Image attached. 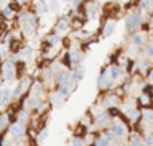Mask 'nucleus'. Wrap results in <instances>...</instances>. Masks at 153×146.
Listing matches in <instances>:
<instances>
[{
    "label": "nucleus",
    "mask_w": 153,
    "mask_h": 146,
    "mask_svg": "<svg viewBox=\"0 0 153 146\" xmlns=\"http://www.w3.org/2000/svg\"><path fill=\"white\" fill-rule=\"evenodd\" d=\"M142 23H143V15H142V12H140L138 8L127 12V15H125V28H127L128 33L133 35V33H137V31H140Z\"/></svg>",
    "instance_id": "f257e3e1"
},
{
    "label": "nucleus",
    "mask_w": 153,
    "mask_h": 146,
    "mask_svg": "<svg viewBox=\"0 0 153 146\" xmlns=\"http://www.w3.org/2000/svg\"><path fill=\"white\" fill-rule=\"evenodd\" d=\"M8 136H10L12 141H27L28 139V125L20 122H12L10 126H8Z\"/></svg>",
    "instance_id": "f03ea898"
},
{
    "label": "nucleus",
    "mask_w": 153,
    "mask_h": 146,
    "mask_svg": "<svg viewBox=\"0 0 153 146\" xmlns=\"http://www.w3.org/2000/svg\"><path fill=\"white\" fill-rule=\"evenodd\" d=\"M110 130H112V133L115 135V138L119 139V143L125 141L127 138H128V133H130V125L123 120V117H119V118L114 120L112 126H110Z\"/></svg>",
    "instance_id": "7ed1b4c3"
},
{
    "label": "nucleus",
    "mask_w": 153,
    "mask_h": 146,
    "mask_svg": "<svg viewBox=\"0 0 153 146\" xmlns=\"http://www.w3.org/2000/svg\"><path fill=\"white\" fill-rule=\"evenodd\" d=\"M114 123V118L110 117V113L107 110L100 112L99 115L94 117V126H96L97 131H104V130H109Z\"/></svg>",
    "instance_id": "20e7f679"
},
{
    "label": "nucleus",
    "mask_w": 153,
    "mask_h": 146,
    "mask_svg": "<svg viewBox=\"0 0 153 146\" xmlns=\"http://www.w3.org/2000/svg\"><path fill=\"white\" fill-rule=\"evenodd\" d=\"M117 28V20L115 18H105L102 23V27H100V38H109L114 35V31H115Z\"/></svg>",
    "instance_id": "39448f33"
},
{
    "label": "nucleus",
    "mask_w": 153,
    "mask_h": 146,
    "mask_svg": "<svg viewBox=\"0 0 153 146\" xmlns=\"http://www.w3.org/2000/svg\"><path fill=\"white\" fill-rule=\"evenodd\" d=\"M66 100L68 99H64L58 90H53V92H50V95H48V102H50L51 108H61V107L66 103Z\"/></svg>",
    "instance_id": "423d86ee"
},
{
    "label": "nucleus",
    "mask_w": 153,
    "mask_h": 146,
    "mask_svg": "<svg viewBox=\"0 0 153 146\" xmlns=\"http://www.w3.org/2000/svg\"><path fill=\"white\" fill-rule=\"evenodd\" d=\"M153 69V61L148 59V58H142L138 63V66H137V72L140 74V76L146 77L148 76V72Z\"/></svg>",
    "instance_id": "0eeeda50"
},
{
    "label": "nucleus",
    "mask_w": 153,
    "mask_h": 146,
    "mask_svg": "<svg viewBox=\"0 0 153 146\" xmlns=\"http://www.w3.org/2000/svg\"><path fill=\"white\" fill-rule=\"evenodd\" d=\"M40 80H41V82H43L46 87H50L51 84L56 80V76H54V74L51 72V69L46 66V67H43V69H40Z\"/></svg>",
    "instance_id": "6e6552de"
},
{
    "label": "nucleus",
    "mask_w": 153,
    "mask_h": 146,
    "mask_svg": "<svg viewBox=\"0 0 153 146\" xmlns=\"http://www.w3.org/2000/svg\"><path fill=\"white\" fill-rule=\"evenodd\" d=\"M13 92H12V87L5 86L0 89V103H4L5 107L7 105H12V102H13Z\"/></svg>",
    "instance_id": "1a4fd4ad"
},
{
    "label": "nucleus",
    "mask_w": 153,
    "mask_h": 146,
    "mask_svg": "<svg viewBox=\"0 0 153 146\" xmlns=\"http://www.w3.org/2000/svg\"><path fill=\"white\" fill-rule=\"evenodd\" d=\"M137 103H138L140 108H150V107H153V94L140 92V95L137 97Z\"/></svg>",
    "instance_id": "9d476101"
},
{
    "label": "nucleus",
    "mask_w": 153,
    "mask_h": 146,
    "mask_svg": "<svg viewBox=\"0 0 153 146\" xmlns=\"http://www.w3.org/2000/svg\"><path fill=\"white\" fill-rule=\"evenodd\" d=\"M82 59H84V54H82V49H71V51H69L71 71H73L74 67L81 66V63H82Z\"/></svg>",
    "instance_id": "9b49d317"
},
{
    "label": "nucleus",
    "mask_w": 153,
    "mask_h": 146,
    "mask_svg": "<svg viewBox=\"0 0 153 146\" xmlns=\"http://www.w3.org/2000/svg\"><path fill=\"white\" fill-rule=\"evenodd\" d=\"M84 77H86V67L81 64V66L74 67L73 71H71V79H73V84H79L84 80Z\"/></svg>",
    "instance_id": "f8f14e48"
},
{
    "label": "nucleus",
    "mask_w": 153,
    "mask_h": 146,
    "mask_svg": "<svg viewBox=\"0 0 153 146\" xmlns=\"http://www.w3.org/2000/svg\"><path fill=\"white\" fill-rule=\"evenodd\" d=\"M145 41H146V33H143V31H137L130 36V44L135 48L145 46Z\"/></svg>",
    "instance_id": "ddd939ff"
},
{
    "label": "nucleus",
    "mask_w": 153,
    "mask_h": 146,
    "mask_svg": "<svg viewBox=\"0 0 153 146\" xmlns=\"http://www.w3.org/2000/svg\"><path fill=\"white\" fill-rule=\"evenodd\" d=\"M17 15H18V12L13 10L10 5H5L4 8H0V17L4 18V20H7V21L17 20Z\"/></svg>",
    "instance_id": "4468645a"
},
{
    "label": "nucleus",
    "mask_w": 153,
    "mask_h": 146,
    "mask_svg": "<svg viewBox=\"0 0 153 146\" xmlns=\"http://www.w3.org/2000/svg\"><path fill=\"white\" fill-rule=\"evenodd\" d=\"M71 30H73L71 25L69 23H64V21H61V20H58L56 23H54V27H53V31L56 35H61V36H66Z\"/></svg>",
    "instance_id": "2eb2a0df"
},
{
    "label": "nucleus",
    "mask_w": 153,
    "mask_h": 146,
    "mask_svg": "<svg viewBox=\"0 0 153 146\" xmlns=\"http://www.w3.org/2000/svg\"><path fill=\"white\" fill-rule=\"evenodd\" d=\"M64 84H73V79H71V71L69 69H63L56 76V86H64Z\"/></svg>",
    "instance_id": "dca6fc26"
},
{
    "label": "nucleus",
    "mask_w": 153,
    "mask_h": 146,
    "mask_svg": "<svg viewBox=\"0 0 153 146\" xmlns=\"http://www.w3.org/2000/svg\"><path fill=\"white\" fill-rule=\"evenodd\" d=\"M33 54H35V48L31 46V44H25L23 46V49L20 51V54H18V56H20V59H23V61H31L33 59Z\"/></svg>",
    "instance_id": "f3484780"
},
{
    "label": "nucleus",
    "mask_w": 153,
    "mask_h": 146,
    "mask_svg": "<svg viewBox=\"0 0 153 146\" xmlns=\"http://www.w3.org/2000/svg\"><path fill=\"white\" fill-rule=\"evenodd\" d=\"M30 118H31V112H28V110H25V108H18L17 115H15V122L25 123V125H28Z\"/></svg>",
    "instance_id": "a211bd4d"
},
{
    "label": "nucleus",
    "mask_w": 153,
    "mask_h": 146,
    "mask_svg": "<svg viewBox=\"0 0 153 146\" xmlns=\"http://www.w3.org/2000/svg\"><path fill=\"white\" fill-rule=\"evenodd\" d=\"M35 13L38 15V17H46V15L51 13L50 10V5L48 4H43V2H38V4H35Z\"/></svg>",
    "instance_id": "6ab92c4d"
},
{
    "label": "nucleus",
    "mask_w": 153,
    "mask_h": 146,
    "mask_svg": "<svg viewBox=\"0 0 153 146\" xmlns=\"http://www.w3.org/2000/svg\"><path fill=\"white\" fill-rule=\"evenodd\" d=\"M79 125L86 126V128H87V131H89V128L94 125V115H92V113H89V112H86L82 117H81V120H79Z\"/></svg>",
    "instance_id": "aec40b11"
},
{
    "label": "nucleus",
    "mask_w": 153,
    "mask_h": 146,
    "mask_svg": "<svg viewBox=\"0 0 153 146\" xmlns=\"http://www.w3.org/2000/svg\"><path fill=\"white\" fill-rule=\"evenodd\" d=\"M23 46H25L23 41H22L20 38H15V40L10 43V46H8V48H10V53L12 54H20V51L23 49Z\"/></svg>",
    "instance_id": "412c9836"
},
{
    "label": "nucleus",
    "mask_w": 153,
    "mask_h": 146,
    "mask_svg": "<svg viewBox=\"0 0 153 146\" xmlns=\"http://www.w3.org/2000/svg\"><path fill=\"white\" fill-rule=\"evenodd\" d=\"M48 136H50V128H48V126L40 128V130L36 131V143H38V145H43V143L46 141Z\"/></svg>",
    "instance_id": "4be33fe9"
},
{
    "label": "nucleus",
    "mask_w": 153,
    "mask_h": 146,
    "mask_svg": "<svg viewBox=\"0 0 153 146\" xmlns=\"http://www.w3.org/2000/svg\"><path fill=\"white\" fill-rule=\"evenodd\" d=\"M138 10L142 12V15L146 13H153V7H152V0H140L138 2Z\"/></svg>",
    "instance_id": "5701e85b"
},
{
    "label": "nucleus",
    "mask_w": 153,
    "mask_h": 146,
    "mask_svg": "<svg viewBox=\"0 0 153 146\" xmlns=\"http://www.w3.org/2000/svg\"><path fill=\"white\" fill-rule=\"evenodd\" d=\"M48 67L51 69V72H53L54 76H58V74H59L63 69H66V67H64V64L61 63L59 59H54V61H51V63L48 64Z\"/></svg>",
    "instance_id": "b1692460"
},
{
    "label": "nucleus",
    "mask_w": 153,
    "mask_h": 146,
    "mask_svg": "<svg viewBox=\"0 0 153 146\" xmlns=\"http://www.w3.org/2000/svg\"><path fill=\"white\" fill-rule=\"evenodd\" d=\"M58 87V92L61 94V95L64 97V99H69L71 94H74V89L71 84H64V86H56Z\"/></svg>",
    "instance_id": "393cba45"
},
{
    "label": "nucleus",
    "mask_w": 153,
    "mask_h": 146,
    "mask_svg": "<svg viewBox=\"0 0 153 146\" xmlns=\"http://www.w3.org/2000/svg\"><path fill=\"white\" fill-rule=\"evenodd\" d=\"M107 145H110V143H109V141H107V139L102 136V133L97 131L96 139H94V145H92V146H107Z\"/></svg>",
    "instance_id": "a878e982"
},
{
    "label": "nucleus",
    "mask_w": 153,
    "mask_h": 146,
    "mask_svg": "<svg viewBox=\"0 0 153 146\" xmlns=\"http://www.w3.org/2000/svg\"><path fill=\"white\" fill-rule=\"evenodd\" d=\"M145 58L153 61V38L148 40V43L145 44Z\"/></svg>",
    "instance_id": "bb28decb"
},
{
    "label": "nucleus",
    "mask_w": 153,
    "mask_h": 146,
    "mask_svg": "<svg viewBox=\"0 0 153 146\" xmlns=\"http://www.w3.org/2000/svg\"><path fill=\"white\" fill-rule=\"evenodd\" d=\"M142 118L148 120V122H153V107H150V108H142Z\"/></svg>",
    "instance_id": "cd10ccee"
},
{
    "label": "nucleus",
    "mask_w": 153,
    "mask_h": 146,
    "mask_svg": "<svg viewBox=\"0 0 153 146\" xmlns=\"http://www.w3.org/2000/svg\"><path fill=\"white\" fill-rule=\"evenodd\" d=\"M140 138H142V133H140L137 128H133V130H130L128 138L127 139H128V143H130V141H137V139H140Z\"/></svg>",
    "instance_id": "c85d7f7f"
},
{
    "label": "nucleus",
    "mask_w": 153,
    "mask_h": 146,
    "mask_svg": "<svg viewBox=\"0 0 153 146\" xmlns=\"http://www.w3.org/2000/svg\"><path fill=\"white\" fill-rule=\"evenodd\" d=\"M96 135H97V133H91V131L86 133V136H84V143H86V146H92V145H94Z\"/></svg>",
    "instance_id": "c756f323"
},
{
    "label": "nucleus",
    "mask_w": 153,
    "mask_h": 146,
    "mask_svg": "<svg viewBox=\"0 0 153 146\" xmlns=\"http://www.w3.org/2000/svg\"><path fill=\"white\" fill-rule=\"evenodd\" d=\"M68 146H86V143H84V138H79V136H73Z\"/></svg>",
    "instance_id": "7c9ffc66"
},
{
    "label": "nucleus",
    "mask_w": 153,
    "mask_h": 146,
    "mask_svg": "<svg viewBox=\"0 0 153 146\" xmlns=\"http://www.w3.org/2000/svg\"><path fill=\"white\" fill-rule=\"evenodd\" d=\"M59 2L61 0H50V2H48L51 13H58V12H59Z\"/></svg>",
    "instance_id": "2f4dec72"
},
{
    "label": "nucleus",
    "mask_w": 153,
    "mask_h": 146,
    "mask_svg": "<svg viewBox=\"0 0 153 146\" xmlns=\"http://www.w3.org/2000/svg\"><path fill=\"white\" fill-rule=\"evenodd\" d=\"M142 139H143V145H145V146H153V133L143 135Z\"/></svg>",
    "instance_id": "473e14b6"
},
{
    "label": "nucleus",
    "mask_w": 153,
    "mask_h": 146,
    "mask_svg": "<svg viewBox=\"0 0 153 146\" xmlns=\"http://www.w3.org/2000/svg\"><path fill=\"white\" fill-rule=\"evenodd\" d=\"M18 5H22V8H25V7H28L30 5V0H15Z\"/></svg>",
    "instance_id": "72a5a7b5"
},
{
    "label": "nucleus",
    "mask_w": 153,
    "mask_h": 146,
    "mask_svg": "<svg viewBox=\"0 0 153 146\" xmlns=\"http://www.w3.org/2000/svg\"><path fill=\"white\" fill-rule=\"evenodd\" d=\"M130 146H145V145H143V139L140 138L137 141H130Z\"/></svg>",
    "instance_id": "f704fd0d"
},
{
    "label": "nucleus",
    "mask_w": 153,
    "mask_h": 146,
    "mask_svg": "<svg viewBox=\"0 0 153 146\" xmlns=\"http://www.w3.org/2000/svg\"><path fill=\"white\" fill-rule=\"evenodd\" d=\"M146 80H148L150 84H153V69L148 72V76H146Z\"/></svg>",
    "instance_id": "c9c22d12"
},
{
    "label": "nucleus",
    "mask_w": 153,
    "mask_h": 146,
    "mask_svg": "<svg viewBox=\"0 0 153 146\" xmlns=\"http://www.w3.org/2000/svg\"><path fill=\"white\" fill-rule=\"evenodd\" d=\"M8 2H10V0H0V8H4L5 5H8Z\"/></svg>",
    "instance_id": "e433bc0d"
},
{
    "label": "nucleus",
    "mask_w": 153,
    "mask_h": 146,
    "mask_svg": "<svg viewBox=\"0 0 153 146\" xmlns=\"http://www.w3.org/2000/svg\"><path fill=\"white\" fill-rule=\"evenodd\" d=\"M148 23H150V28H152V31H153V13H152V17H150Z\"/></svg>",
    "instance_id": "4c0bfd02"
},
{
    "label": "nucleus",
    "mask_w": 153,
    "mask_h": 146,
    "mask_svg": "<svg viewBox=\"0 0 153 146\" xmlns=\"http://www.w3.org/2000/svg\"><path fill=\"white\" fill-rule=\"evenodd\" d=\"M119 146H130V143L128 141H122V143H119Z\"/></svg>",
    "instance_id": "58836bf2"
},
{
    "label": "nucleus",
    "mask_w": 153,
    "mask_h": 146,
    "mask_svg": "<svg viewBox=\"0 0 153 146\" xmlns=\"http://www.w3.org/2000/svg\"><path fill=\"white\" fill-rule=\"evenodd\" d=\"M61 2H63V4H69L71 5V2H73V0H61Z\"/></svg>",
    "instance_id": "ea45409f"
},
{
    "label": "nucleus",
    "mask_w": 153,
    "mask_h": 146,
    "mask_svg": "<svg viewBox=\"0 0 153 146\" xmlns=\"http://www.w3.org/2000/svg\"><path fill=\"white\" fill-rule=\"evenodd\" d=\"M38 2H43V4H48V2H50V0H38Z\"/></svg>",
    "instance_id": "a19ab883"
}]
</instances>
